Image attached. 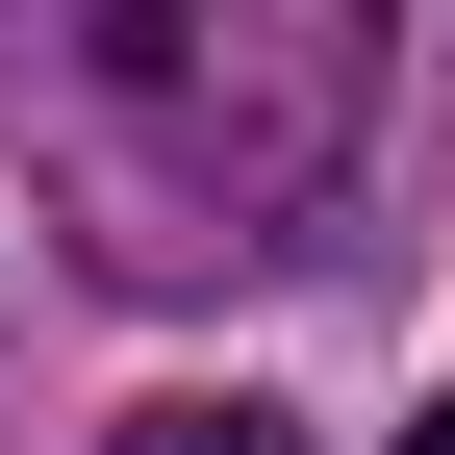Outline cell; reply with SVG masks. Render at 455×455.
<instances>
[{
  "mask_svg": "<svg viewBox=\"0 0 455 455\" xmlns=\"http://www.w3.org/2000/svg\"><path fill=\"white\" fill-rule=\"evenodd\" d=\"M379 127V0H0V152L101 278L278 253Z\"/></svg>",
  "mask_w": 455,
  "mask_h": 455,
  "instance_id": "obj_1",
  "label": "cell"
},
{
  "mask_svg": "<svg viewBox=\"0 0 455 455\" xmlns=\"http://www.w3.org/2000/svg\"><path fill=\"white\" fill-rule=\"evenodd\" d=\"M127 455H278V405H152Z\"/></svg>",
  "mask_w": 455,
  "mask_h": 455,
  "instance_id": "obj_2",
  "label": "cell"
},
{
  "mask_svg": "<svg viewBox=\"0 0 455 455\" xmlns=\"http://www.w3.org/2000/svg\"><path fill=\"white\" fill-rule=\"evenodd\" d=\"M405 455H455V405H430V430H405Z\"/></svg>",
  "mask_w": 455,
  "mask_h": 455,
  "instance_id": "obj_3",
  "label": "cell"
}]
</instances>
